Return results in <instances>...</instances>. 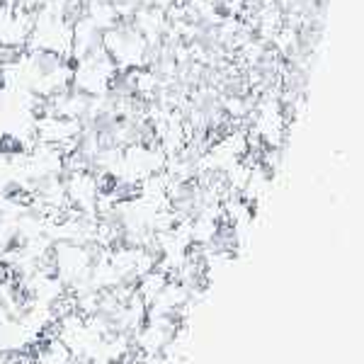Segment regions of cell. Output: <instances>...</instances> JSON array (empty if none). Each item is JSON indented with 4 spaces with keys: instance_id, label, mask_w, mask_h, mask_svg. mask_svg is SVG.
Listing matches in <instances>:
<instances>
[{
    "instance_id": "1",
    "label": "cell",
    "mask_w": 364,
    "mask_h": 364,
    "mask_svg": "<svg viewBox=\"0 0 364 364\" xmlns=\"http://www.w3.org/2000/svg\"><path fill=\"white\" fill-rule=\"evenodd\" d=\"M105 51L117 68H136L149 63V42L132 25V20H119L114 27L105 29Z\"/></svg>"
}]
</instances>
